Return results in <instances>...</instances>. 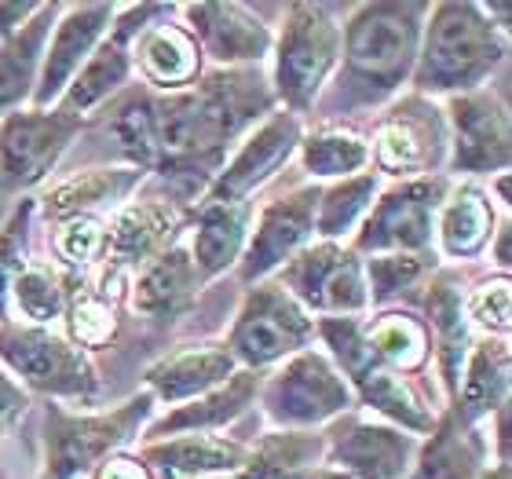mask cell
I'll list each match as a JSON object with an SVG mask.
<instances>
[{
    "mask_svg": "<svg viewBox=\"0 0 512 479\" xmlns=\"http://www.w3.org/2000/svg\"><path fill=\"white\" fill-rule=\"evenodd\" d=\"M304 128H300L297 114L289 110H271L260 125L249 132L238 150L224 161V169L216 172V180L209 183V191L198 202L224 205V202H249V194H256L293 154H297Z\"/></svg>",
    "mask_w": 512,
    "mask_h": 479,
    "instance_id": "5bb4252c",
    "label": "cell"
},
{
    "mask_svg": "<svg viewBox=\"0 0 512 479\" xmlns=\"http://www.w3.org/2000/svg\"><path fill=\"white\" fill-rule=\"evenodd\" d=\"M300 479H352V476L341 469H333V465H315V469H308Z\"/></svg>",
    "mask_w": 512,
    "mask_h": 479,
    "instance_id": "7dc6e473",
    "label": "cell"
},
{
    "mask_svg": "<svg viewBox=\"0 0 512 479\" xmlns=\"http://www.w3.org/2000/svg\"><path fill=\"white\" fill-rule=\"evenodd\" d=\"M271 92L289 114H308L341 66V26L322 4H289L275 44Z\"/></svg>",
    "mask_w": 512,
    "mask_h": 479,
    "instance_id": "277c9868",
    "label": "cell"
},
{
    "mask_svg": "<svg viewBox=\"0 0 512 479\" xmlns=\"http://www.w3.org/2000/svg\"><path fill=\"white\" fill-rule=\"evenodd\" d=\"M436 238L439 253L447 260H472L476 253H483L494 238L491 198L472 183H461V187L447 191L436 216Z\"/></svg>",
    "mask_w": 512,
    "mask_h": 479,
    "instance_id": "1f68e13d",
    "label": "cell"
},
{
    "mask_svg": "<svg viewBox=\"0 0 512 479\" xmlns=\"http://www.w3.org/2000/svg\"><path fill=\"white\" fill-rule=\"evenodd\" d=\"M85 118L63 110L19 107L0 118V191H30L55 172Z\"/></svg>",
    "mask_w": 512,
    "mask_h": 479,
    "instance_id": "8fae6325",
    "label": "cell"
},
{
    "mask_svg": "<svg viewBox=\"0 0 512 479\" xmlns=\"http://www.w3.org/2000/svg\"><path fill=\"white\" fill-rule=\"evenodd\" d=\"M450 183L443 176H417V180H399L384 194H377L370 213L355 231L352 249L359 253H417L428 256L432 238H436L439 205L447 198Z\"/></svg>",
    "mask_w": 512,
    "mask_h": 479,
    "instance_id": "ba28073f",
    "label": "cell"
},
{
    "mask_svg": "<svg viewBox=\"0 0 512 479\" xmlns=\"http://www.w3.org/2000/svg\"><path fill=\"white\" fill-rule=\"evenodd\" d=\"M147 172L132 165H96V169H77L74 176L48 187L41 198V209L48 220H74V216H96L99 209H114L128 202V194L143 183Z\"/></svg>",
    "mask_w": 512,
    "mask_h": 479,
    "instance_id": "603a6c76",
    "label": "cell"
},
{
    "mask_svg": "<svg viewBox=\"0 0 512 479\" xmlns=\"http://www.w3.org/2000/svg\"><path fill=\"white\" fill-rule=\"evenodd\" d=\"M132 77V48L118 37H107L96 52L88 55V63L77 70L63 99L55 103V110L85 118L88 110H96L99 103H107L110 96H118L125 81Z\"/></svg>",
    "mask_w": 512,
    "mask_h": 479,
    "instance_id": "d6a6232c",
    "label": "cell"
},
{
    "mask_svg": "<svg viewBox=\"0 0 512 479\" xmlns=\"http://www.w3.org/2000/svg\"><path fill=\"white\" fill-rule=\"evenodd\" d=\"M154 406L147 388L103 414H66L63 406H48V479L88 476L92 465L139 436V428L154 417Z\"/></svg>",
    "mask_w": 512,
    "mask_h": 479,
    "instance_id": "8992f818",
    "label": "cell"
},
{
    "mask_svg": "<svg viewBox=\"0 0 512 479\" xmlns=\"http://www.w3.org/2000/svg\"><path fill=\"white\" fill-rule=\"evenodd\" d=\"M425 330L432 337V352L439 355V370L447 381V392L454 395L465 366V355L472 348V326L465 319V289L458 286L454 275H436L428 282L425 293Z\"/></svg>",
    "mask_w": 512,
    "mask_h": 479,
    "instance_id": "f546056e",
    "label": "cell"
},
{
    "mask_svg": "<svg viewBox=\"0 0 512 479\" xmlns=\"http://www.w3.org/2000/svg\"><path fill=\"white\" fill-rule=\"evenodd\" d=\"M0 366L44 395L88 399L99 384L88 355L70 337L30 322H0Z\"/></svg>",
    "mask_w": 512,
    "mask_h": 479,
    "instance_id": "9c48e42d",
    "label": "cell"
},
{
    "mask_svg": "<svg viewBox=\"0 0 512 479\" xmlns=\"http://www.w3.org/2000/svg\"><path fill=\"white\" fill-rule=\"evenodd\" d=\"M37 213V202L22 198V205L11 209V216L0 227V322H8V300H11V282L19 278L26 260V242H30V224Z\"/></svg>",
    "mask_w": 512,
    "mask_h": 479,
    "instance_id": "60d3db41",
    "label": "cell"
},
{
    "mask_svg": "<svg viewBox=\"0 0 512 479\" xmlns=\"http://www.w3.org/2000/svg\"><path fill=\"white\" fill-rule=\"evenodd\" d=\"M132 70L161 92H183L202 77V52L176 22H154L132 41Z\"/></svg>",
    "mask_w": 512,
    "mask_h": 479,
    "instance_id": "d4e9b609",
    "label": "cell"
},
{
    "mask_svg": "<svg viewBox=\"0 0 512 479\" xmlns=\"http://www.w3.org/2000/svg\"><path fill=\"white\" fill-rule=\"evenodd\" d=\"M319 198H322L319 183H304V187L278 194L275 202H267L260 209V216L249 227L242 260H238V278L246 286L271 278L278 267L286 264V260H293L315 238Z\"/></svg>",
    "mask_w": 512,
    "mask_h": 479,
    "instance_id": "4fadbf2b",
    "label": "cell"
},
{
    "mask_svg": "<svg viewBox=\"0 0 512 479\" xmlns=\"http://www.w3.org/2000/svg\"><path fill=\"white\" fill-rule=\"evenodd\" d=\"M143 458L172 476H238L249 465V447L224 436H169L147 443Z\"/></svg>",
    "mask_w": 512,
    "mask_h": 479,
    "instance_id": "4dcf8cb0",
    "label": "cell"
},
{
    "mask_svg": "<svg viewBox=\"0 0 512 479\" xmlns=\"http://www.w3.org/2000/svg\"><path fill=\"white\" fill-rule=\"evenodd\" d=\"M114 19H118V4H63L52 26V37L44 44L41 74H37L30 107L52 110L63 99L77 70L88 63V55L107 41Z\"/></svg>",
    "mask_w": 512,
    "mask_h": 479,
    "instance_id": "9a60e30c",
    "label": "cell"
},
{
    "mask_svg": "<svg viewBox=\"0 0 512 479\" xmlns=\"http://www.w3.org/2000/svg\"><path fill=\"white\" fill-rule=\"evenodd\" d=\"M103 245H107V227L99 216H74V220H63L55 231V253L70 267L92 264L96 256H103Z\"/></svg>",
    "mask_w": 512,
    "mask_h": 479,
    "instance_id": "7bdbcfd3",
    "label": "cell"
},
{
    "mask_svg": "<svg viewBox=\"0 0 512 479\" xmlns=\"http://www.w3.org/2000/svg\"><path fill=\"white\" fill-rule=\"evenodd\" d=\"M205 278L198 275V267L191 260V249L180 242H172L169 249H161L154 260L139 267L132 278V308L143 319H176L180 311L194 304V297L202 293Z\"/></svg>",
    "mask_w": 512,
    "mask_h": 479,
    "instance_id": "ffe728a7",
    "label": "cell"
},
{
    "mask_svg": "<svg viewBox=\"0 0 512 479\" xmlns=\"http://www.w3.org/2000/svg\"><path fill=\"white\" fill-rule=\"evenodd\" d=\"M260 403L267 421L282 432H304V428L333 425L337 417L352 414L355 392L348 377L319 348L289 355L260 381Z\"/></svg>",
    "mask_w": 512,
    "mask_h": 479,
    "instance_id": "5b68a950",
    "label": "cell"
},
{
    "mask_svg": "<svg viewBox=\"0 0 512 479\" xmlns=\"http://www.w3.org/2000/svg\"><path fill=\"white\" fill-rule=\"evenodd\" d=\"M180 15L187 19L183 30L191 33L198 52L220 63V70H242L260 66L271 55V30L256 19L246 4H183Z\"/></svg>",
    "mask_w": 512,
    "mask_h": 479,
    "instance_id": "ac0fdd59",
    "label": "cell"
},
{
    "mask_svg": "<svg viewBox=\"0 0 512 479\" xmlns=\"http://www.w3.org/2000/svg\"><path fill=\"white\" fill-rule=\"evenodd\" d=\"M260 377L256 370H235V377H227L220 388L198 395L191 403H180L172 414L158 417L150 425V443L169 436H213L216 428L231 425L235 417H242L260 395Z\"/></svg>",
    "mask_w": 512,
    "mask_h": 479,
    "instance_id": "7402d4cb",
    "label": "cell"
},
{
    "mask_svg": "<svg viewBox=\"0 0 512 479\" xmlns=\"http://www.w3.org/2000/svg\"><path fill=\"white\" fill-rule=\"evenodd\" d=\"M59 11H63V4H41V8L33 11V19L22 22L8 41H0V118L33 99L44 44L52 37Z\"/></svg>",
    "mask_w": 512,
    "mask_h": 479,
    "instance_id": "484cf974",
    "label": "cell"
},
{
    "mask_svg": "<svg viewBox=\"0 0 512 479\" xmlns=\"http://www.w3.org/2000/svg\"><path fill=\"white\" fill-rule=\"evenodd\" d=\"M275 282L308 315L319 311L322 319L363 315L370 308L363 260L341 242H308L293 260L278 267Z\"/></svg>",
    "mask_w": 512,
    "mask_h": 479,
    "instance_id": "30bf717a",
    "label": "cell"
},
{
    "mask_svg": "<svg viewBox=\"0 0 512 479\" xmlns=\"http://www.w3.org/2000/svg\"><path fill=\"white\" fill-rule=\"evenodd\" d=\"M26 406H30L26 388L0 366V432H11V428L19 425L22 414H26Z\"/></svg>",
    "mask_w": 512,
    "mask_h": 479,
    "instance_id": "ee69618b",
    "label": "cell"
},
{
    "mask_svg": "<svg viewBox=\"0 0 512 479\" xmlns=\"http://www.w3.org/2000/svg\"><path fill=\"white\" fill-rule=\"evenodd\" d=\"M315 344V319L278 286L275 278L253 282L231 322L227 352L242 370H267Z\"/></svg>",
    "mask_w": 512,
    "mask_h": 479,
    "instance_id": "52a82bcc",
    "label": "cell"
},
{
    "mask_svg": "<svg viewBox=\"0 0 512 479\" xmlns=\"http://www.w3.org/2000/svg\"><path fill=\"white\" fill-rule=\"evenodd\" d=\"M110 139L118 143V154L125 165L139 172L158 169V128H154V92L139 88L128 92L107 118Z\"/></svg>",
    "mask_w": 512,
    "mask_h": 479,
    "instance_id": "e575fe53",
    "label": "cell"
},
{
    "mask_svg": "<svg viewBox=\"0 0 512 479\" xmlns=\"http://www.w3.org/2000/svg\"><path fill=\"white\" fill-rule=\"evenodd\" d=\"M509 308H512V282L509 275L502 278H491V282H483L480 289H472L465 293V319L469 326H480L487 337H502L509 333Z\"/></svg>",
    "mask_w": 512,
    "mask_h": 479,
    "instance_id": "b9f144b4",
    "label": "cell"
},
{
    "mask_svg": "<svg viewBox=\"0 0 512 479\" xmlns=\"http://www.w3.org/2000/svg\"><path fill=\"white\" fill-rule=\"evenodd\" d=\"M183 216L180 205L165 202V198H147V202H128L121 205L114 220L107 227V245H103V256H107L110 271H132V267H143L147 260L169 249L176 231H180Z\"/></svg>",
    "mask_w": 512,
    "mask_h": 479,
    "instance_id": "d6986e66",
    "label": "cell"
},
{
    "mask_svg": "<svg viewBox=\"0 0 512 479\" xmlns=\"http://www.w3.org/2000/svg\"><path fill=\"white\" fill-rule=\"evenodd\" d=\"M249 227H253V202H224V205L198 202L194 235L187 249H191V260L205 282L231 271V267H238L242 249H246Z\"/></svg>",
    "mask_w": 512,
    "mask_h": 479,
    "instance_id": "83f0119b",
    "label": "cell"
},
{
    "mask_svg": "<svg viewBox=\"0 0 512 479\" xmlns=\"http://www.w3.org/2000/svg\"><path fill=\"white\" fill-rule=\"evenodd\" d=\"M66 319H70V341L77 348H103L118 333L114 304L103 300L96 289H66Z\"/></svg>",
    "mask_w": 512,
    "mask_h": 479,
    "instance_id": "ab89813d",
    "label": "cell"
},
{
    "mask_svg": "<svg viewBox=\"0 0 512 479\" xmlns=\"http://www.w3.org/2000/svg\"><path fill=\"white\" fill-rule=\"evenodd\" d=\"M428 8L421 0L359 4L341 30V103L374 110L410 81Z\"/></svg>",
    "mask_w": 512,
    "mask_h": 479,
    "instance_id": "7a4b0ae2",
    "label": "cell"
},
{
    "mask_svg": "<svg viewBox=\"0 0 512 479\" xmlns=\"http://www.w3.org/2000/svg\"><path fill=\"white\" fill-rule=\"evenodd\" d=\"M502 406H509V344L502 337H483L465 355L450 410L465 425H480L483 417H494Z\"/></svg>",
    "mask_w": 512,
    "mask_h": 479,
    "instance_id": "4316f807",
    "label": "cell"
},
{
    "mask_svg": "<svg viewBox=\"0 0 512 479\" xmlns=\"http://www.w3.org/2000/svg\"><path fill=\"white\" fill-rule=\"evenodd\" d=\"M509 55V37L483 15V4H432L421 30L414 81L417 96H469L480 92Z\"/></svg>",
    "mask_w": 512,
    "mask_h": 479,
    "instance_id": "3957f363",
    "label": "cell"
},
{
    "mask_svg": "<svg viewBox=\"0 0 512 479\" xmlns=\"http://www.w3.org/2000/svg\"><path fill=\"white\" fill-rule=\"evenodd\" d=\"M92 479H150L147 465L139 458H128V454H110L107 461L96 465V476Z\"/></svg>",
    "mask_w": 512,
    "mask_h": 479,
    "instance_id": "f6af8a7d",
    "label": "cell"
},
{
    "mask_svg": "<svg viewBox=\"0 0 512 479\" xmlns=\"http://www.w3.org/2000/svg\"><path fill=\"white\" fill-rule=\"evenodd\" d=\"M366 348H370V359L388 366L392 373L425 370L432 359V337L425 322L406 311H384L374 322H366Z\"/></svg>",
    "mask_w": 512,
    "mask_h": 479,
    "instance_id": "836d02e7",
    "label": "cell"
},
{
    "mask_svg": "<svg viewBox=\"0 0 512 479\" xmlns=\"http://www.w3.org/2000/svg\"><path fill=\"white\" fill-rule=\"evenodd\" d=\"M447 147V114L432 99L410 96L377 125L370 158H377V169L395 180H417L432 176L447 161Z\"/></svg>",
    "mask_w": 512,
    "mask_h": 479,
    "instance_id": "7c38bea8",
    "label": "cell"
},
{
    "mask_svg": "<svg viewBox=\"0 0 512 479\" xmlns=\"http://www.w3.org/2000/svg\"><path fill=\"white\" fill-rule=\"evenodd\" d=\"M447 132H450V158L447 165L454 172H509L512 136H509V114L505 103L491 92H469V96H454L447 103Z\"/></svg>",
    "mask_w": 512,
    "mask_h": 479,
    "instance_id": "e0dca14e",
    "label": "cell"
},
{
    "mask_svg": "<svg viewBox=\"0 0 512 479\" xmlns=\"http://www.w3.org/2000/svg\"><path fill=\"white\" fill-rule=\"evenodd\" d=\"M370 304H392L432 271V260L417 253H377L363 264Z\"/></svg>",
    "mask_w": 512,
    "mask_h": 479,
    "instance_id": "f35d334b",
    "label": "cell"
},
{
    "mask_svg": "<svg viewBox=\"0 0 512 479\" xmlns=\"http://www.w3.org/2000/svg\"><path fill=\"white\" fill-rule=\"evenodd\" d=\"M480 479H509V461H494L480 472Z\"/></svg>",
    "mask_w": 512,
    "mask_h": 479,
    "instance_id": "c3c4849f",
    "label": "cell"
},
{
    "mask_svg": "<svg viewBox=\"0 0 512 479\" xmlns=\"http://www.w3.org/2000/svg\"><path fill=\"white\" fill-rule=\"evenodd\" d=\"M487 436L480 425H465L454 410L436 417V428L428 432V443L417 447V458L406 472V479H480L487 469Z\"/></svg>",
    "mask_w": 512,
    "mask_h": 479,
    "instance_id": "cb8c5ba5",
    "label": "cell"
},
{
    "mask_svg": "<svg viewBox=\"0 0 512 479\" xmlns=\"http://www.w3.org/2000/svg\"><path fill=\"white\" fill-rule=\"evenodd\" d=\"M275 110V92L260 66L213 70L183 92L154 96L158 128V176L172 180L187 198H202L216 172L224 169L227 150L246 139L256 121Z\"/></svg>",
    "mask_w": 512,
    "mask_h": 479,
    "instance_id": "6da1fadb",
    "label": "cell"
},
{
    "mask_svg": "<svg viewBox=\"0 0 512 479\" xmlns=\"http://www.w3.org/2000/svg\"><path fill=\"white\" fill-rule=\"evenodd\" d=\"M494 264L509 271V224H502L494 231Z\"/></svg>",
    "mask_w": 512,
    "mask_h": 479,
    "instance_id": "bcb514c9",
    "label": "cell"
},
{
    "mask_svg": "<svg viewBox=\"0 0 512 479\" xmlns=\"http://www.w3.org/2000/svg\"><path fill=\"white\" fill-rule=\"evenodd\" d=\"M377 194H381V172H359V176L326 187L319 198V213H315L319 242H337V238L352 235V227L363 224Z\"/></svg>",
    "mask_w": 512,
    "mask_h": 479,
    "instance_id": "8d00e7d4",
    "label": "cell"
},
{
    "mask_svg": "<svg viewBox=\"0 0 512 479\" xmlns=\"http://www.w3.org/2000/svg\"><path fill=\"white\" fill-rule=\"evenodd\" d=\"M355 399L363 406H370L377 417H384L392 428L406 432V436H428L436 428V414L432 406H425V399L403 381V373H392L381 362L366 359L359 370L348 377Z\"/></svg>",
    "mask_w": 512,
    "mask_h": 479,
    "instance_id": "f1b7e54d",
    "label": "cell"
},
{
    "mask_svg": "<svg viewBox=\"0 0 512 479\" xmlns=\"http://www.w3.org/2000/svg\"><path fill=\"white\" fill-rule=\"evenodd\" d=\"M11 300L30 326H52L66 311V282L44 264H26L11 282Z\"/></svg>",
    "mask_w": 512,
    "mask_h": 479,
    "instance_id": "74e56055",
    "label": "cell"
},
{
    "mask_svg": "<svg viewBox=\"0 0 512 479\" xmlns=\"http://www.w3.org/2000/svg\"><path fill=\"white\" fill-rule=\"evenodd\" d=\"M235 370H242V366L227 352V344H198V348H183V352L158 359L143 381H147L154 403L180 406L220 388L227 377H235Z\"/></svg>",
    "mask_w": 512,
    "mask_h": 479,
    "instance_id": "44dd1931",
    "label": "cell"
},
{
    "mask_svg": "<svg viewBox=\"0 0 512 479\" xmlns=\"http://www.w3.org/2000/svg\"><path fill=\"white\" fill-rule=\"evenodd\" d=\"M300 169L311 180H348L370 165V143L355 136L352 128H319L311 136L300 139Z\"/></svg>",
    "mask_w": 512,
    "mask_h": 479,
    "instance_id": "d590c367",
    "label": "cell"
},
{
    "mask_svg": "<svg viewBox=\"0 0 512 479\" xmlns=\"http://www.w3.org/2000/svg\"><path fill=\"white\" fill-rule=\"evenodd\" d=\"M414 436L392 425L363 421L355 414L337 417L322 436V458L333 469L348 472L352 479H406L417 458Z\"/></svg>",
    "mask_w": 512,
    "mask_h": 479,
    "instance_id": "2e32d148",
    "label": "cell"
}]
</instances>
